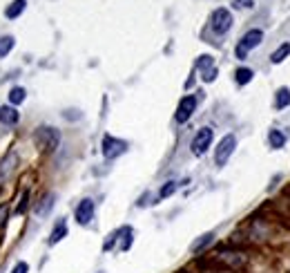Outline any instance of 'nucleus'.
<instances>
[{
	"label": "nucleus",
	"mask_w": 290,
	"mask_h": 273,
	"mask_svg": "<svg viewBox=\"0 0 290 273\" xmlns=\"http://www.w3.org/2000/svg\"><path fill=\"white\" fill-rule=\"evenodd\" d=\"M58 141H60V134L54 128H38L34 132V144L43 152H54L58 148Z\"/></svg>",
	"instance_id": "nucleus-1"
},
{
	"label": "nucleus",
	"mask_w": 290,
	"mask_h": 273,
	"mask_svg": "<svg viewBox=\"0 0 290 273\" xmlns=\"http://www.w3.org/2000/svg\"><path fill=\"white\" fill-rule=\"evenodd\" d=\"M11 50H14V38H11V36H2V38H0V58L7 56Z\"/></svg>",
	"instance_id": "nucleus-18"
},
{
	"label": "nucleus",
	"mask_w": 290,
	"mask_h": 273,
	"mask_svg": "<svg viewBox=\"0 0 290 273\" xmlns=\"http://www.w3.org/2000/svg\"><path fill=\"white\" fill-rule=\"evenodd\" d=\"M268 141H270V146H273V148H281V146L286 144V137L279 132V130H270Z\"/></svg>",
	"instance_id": "nucleus-15"
},
{
	"label": "nucleus",
	"mask_w": 290,
	"mask_h": 273,
	"mask_svg": "<svg viewBox=\"0 0 290 273\" xmlns=\"http://www.w3.org/2000/svg\"><path fill=\"white\" fill-rule=\"evenodd\" d=\"M205 273H230V271H205Z\"/></svg>",
	"instance_id": "nucleus-28"
},
{
	"label": "nucleus",
	"mask_w": 290,
	"mask_h": 273,
	"mask_svg": "<svg viewBox=\"0 0 290 273\" xmlns=\"http://www.w3.org/2000/svg\"><path fill=\"white\" fill-rule=\"evenodd\" d=\"M94 218V201L92 200H83L76 206V222L78 224H89Z\"/></svg>",
	"instance_id": "nucleus-8"
},
{
	"label": "nucleus",
	"mask_w": 290,
	"mask_h": 273,
	"mask_svg": "<svg viewBox=\"0 0 290 273\" xmlns=\"http://www.w3.org/2000/svg\"><path fill=\"white\" fill-rule=\"evenodd\" d=\"M210 25H212V29L217 34H225L228 29L232 27V14L228 9H223V7H221V9H217L212 14V18H210Z\"/></svg>",
	"instance_id": "nucleus-3"
},
{
	"label": "nucleus",
	"mask_w": 290,
	"mask_h": 273,
	"mask_svg": "<svg viewBox=\"0 0 290 273\" xmlns=\"http://www.w3.org/2000/svg\"><path fill=\"white\" fill-rule=\"evenodd\" d=\"M288 54H290V45L286 43V45H281V47H279V50H277V52H274L273 56H270V61H273L274 65H277V63H281V61H284V58H286V56H288Z\"/></svg>",
	"instance_id": "nucleus-17"
},
{
	"label": "nucleus",
	"mask_w": 290,
	"mask_h": 273,
	"mask_svg": "<svg viewBox=\"0 0 290 273\" xmlns=\"http://www.w3.org/2000/svg\"><path fill=\"white\" fill-rule=\"evenodd\" d=\"M127 148L125 141H120V139H114V137H105L103 139V155L105 159H114V157L123 155Z\"/></svg>",
	"instance_id": "nucleus-5"
},
{
	"label": "nucleus",
	"mask_w": 290,
	"mask_h": 273,
	"mask_svg": "<svg viewBox=\"0 0 290 273\" xmlns=\"http://www.w3.org/2000/svg\"><path fill=\"white\" fill-rule=\"evenodd\" d=\"M255 0H235V7H252Z\"/></svg>",
	"instance_id": "nucleus-25"
},
{
	"label": "nucleus",
	"mask_w": 290,
	"mask_h": 273,
	"mask_svg": "<svg viewBox=\"0 0 290 273\" xmlns=\"http://www.w3.org/2000/svg\"><path fill=\"white\" fill-rule=\"evenodd\" d=\"M9 101L14 103V106L22 103V101H25V90H22V88H14V90L9 92Z\"/></svg>",
	"instance_id": "nucleus-19"
},
{
	"label": "nucleus",
	"mask_w": 290,
	"mask_h": 273,
	"mask_svg": "<svg viewBox=\"0 0 290 273\" xmlns=\"http://www.w3.org/2000/svg\"><path fill=\"white\" fill-rule=\"evenodd\" d=\"M197 67H199V70H203V74L208 72V70H212V67H214L212 56H201V58H199V63H197Z\"/></svg>",
	"instance_id": "nucleus-20"
},
{
	"label": "nucleus",
	"mask_w": 290,
	"mask_h": 273,
	"mask_svg": "<svg viewBox=\"0 0 290 273\" xmlns=\"http://www.w3.org/2000/svg\"><path fill=\"white\" fill-rule=\"evenodd\" d=\"M235 76H237V83L239 85H246V83H250L252 81V70H248V67H239Z\"/></svg>",
	"instance_id": "nucleus-14"
},
{
	"label": "nucleus",
	"mask_w": 290,
	"mask_h": 273,
	"mask_svg": "<svg viewBox=\"0 0 290 273\" xmlns=\"http://www.w3.org/2000/svg\"><path fill=\"white\" fill-rule=\"evenodd\" d=\"M25 208H27V193L22 195V204H20V206H18V213H22V211H25Z\"/></svg>",
	"instance_id": "nucleus-27"
},
{
	"label": "nucleus",
	"mask_w": 290,
	"mask_h": 273,
	"mask_svg": "<svg viewBox=\"0 0 290 273\" xmlns=\"http://www.w3.org/2000/svg\"><path fill=\"white\" fill-rule=\"evenodd\" d=\"M65 235H67V224L60 219V222L56 224V229L51 231V235H50V244H58V242L63 240Z\"/></svg>",
	"instance_id": "nucleus-11"
},
{
	"label": "nucleus",
	"mask_w": 290,
	"mask_h": 273,
	"mask_svg": "<svg viewBox=\"0 0 290 273\" xmlns=\"http://www.w3.org/2000/svg\"><path fill=\"white\" fill-rule=\"evenodd\" d=\"M123 233H125V240H123V244H120V249L123 251H127L132 244V229H123Z\"/></svg>",
	"instance_id": "nucleus-22"
},
{
	"label": "nucleus",
	"mask_w": 290,
	"mask_h": 273,
	"mask_svg": "<svg viewBox=\"0 0 290 273\" xmlns=\"http://www.w3.org/2000/svg\"><path fill=\"white\" fill-rule=\"evenodd\" d=\"M212 240H214V233H205V235H201V237H199V240L194 242V244H192V251L199 253L201 249H205L208 244H212Z\"/></svg>",
	"instance_id": "nucleus-12"
},
{
	"label": "nucleus",
	"mask_w": 290,
	"mask_h": 273,
	"mask_svg": "<svg viewBox=\"0 0 290 273\" xmlns=\"http://www.w3.org/2000/svg\"><path fill=\"white\" fill-rule=\"evenodd\" d=\"M174 190H176V184H174V182H168V184H165L163 188H161L159 197H161V200H165V197H170L172 193H174Z\"/></svg>",
	"instance_id": "nucleus-21"
},
{
	"label": "nucleus",
	"mask_w": 290,
	"mask_h": 273,
	"mask_svg": "<svg viewBox=\"0 0 290 273\" xmlns=\"http://www.w3.org/2000/svg\"><path fill=\"white\" fill-rule=\"evenodd\" d=\"M263 40V32L261 29H250V32L243 34V38H241V47H246V50H252V47H257L259 43Z\"/></svg>",
	"instance_id": "nucleus-9"
},
{
	"label": "nucleus",
	"mask_w": 290,
	"mask_h": 273,
	"mask_svg": "<svg viewBox=\"0 0 290 273\" xmlns=\"http://www.w3.org/2000/svg\"><path fill=\"white\" fill-rule=\"evenodd\" d=\"M18 121V112L16 108H0V123H5V126H14Z\"/></svg>",
	"instance_id": "nucleus-10"
},
{
	"label": "nucleus",
	"mask_w": 290,
	"mask_h": 273,
	"mask_svg": "<svg viewBox=\"0 0 290 273\" xmlns=\"http://www.w3.org/2000/svg\"><path fill=\"white\" fill-rule=\"evenodd\" d=\"M51 204H54V197H47V200H45V206H43V204H40V206H38V215H43V213H47V211H50V208H51Z\"/></svg>",
	"instance_id": "nucleus-23"
},
{
	"label": "nucleus",
	"mask_w": 290,
	"mask_h": 273,
	"mask_svg": "<svg viewBox=\"0 0 290 273\" xmlns=\"http://www.w3.org/2000/svg\"><path fill=\"white\" fill-rule=\"evenodd\" d=\"M27 271H29L27 262H18L16 267H14V271H11V273H27Z\"/></svg>",
	"instance_id": "nucleus-24"
},
{
	"label": "nucleus",
	"mask_w": 290,
	"mask_h": 273,
	"mask_svg": "<svg viewBox=\"0 0 290 273\" xmlns=\"http://www.w3.org/2000/svg\"><path fill=\"white\" fill-rule=\"evenodd\" d=\"M235 146H237L235 134H225L223 139L219 141L217 152H214V162H217V166H223V164L230 159V155L235 152Z\"/></svg>",
	"instance_id": "nucleus-2"
},
{
	"label": "nucleus",
	"mask_w": 290,
	"mask_h": 273,
	"mask_svg": "<svg viewBox=\"0 0 290 273\" xmlns=\"http://www.w3.org/2000/svg\"><path fill=\"white\" fill-rule=\"evenodd\" d=\"M212 128H201L197 134H194V139H192V152L194 155H203V152L210 148V144H212Z\"/></svg>",
	"instance_id": "nucleus-4"
},
{
	"label": "nucleus",
	"mask_w": 290,
	"mask_h": 273,
	"mask_svg": "<svg viewBox=\"0 0 290 273\" xmlns=\"http://www.w3.org/2000/svg\"><path fill=\"white\" fill-rule=\"evenodd\" d=\"M194 108H197V99H194V96H183V99H181V103H179V108H176V121L186 123L188 119L192 117Z\"/></svg>",
	"instance_id": "nucleus-6"
},
{
	"label": "nucleus",
	"mask_w": 290,
	"mask_h": 273,
	"mask_svg": "<svg viewBox=\"0 0 290 273\" xmlns=\"http://www.w3.org/2000/svg\"><path fill=\"white\" fill-rule=\"evenodd\" d=\"M22 9H25V0H14V2L7 7V18H18Z\"/></svg>",
	"instance_id": "nucleus-13"
},
{
	"label": "nucleus",
	"mask_w": 290,
	"mask_h": 273,
	"mask_svg": "<svg viewBox=\"0 0 290 273\" xmlns=\"http://www.w3.org/2000/svg\"><path fill=\"white\" fill-rule=\"evenodd\" d=\"M219 262H223V264H228L230 269H239V267H243V264L248 262V257L243 255V253H235V251H223V253H219V257H217Z\"/></svg>",
	"instance_id": "nucleus-7"
},
{
	"label": "nucleus",
	"mask_w": 290,
	"mask_h": 273,
	"mask_svg": "<svg viewBox=\"0 0 290 273\" xmlns=\"http://www.w3.org/2000/svg\"><path fill=\"white\" fill-rule=\"evenodd\" d=\"M237 56H239V58H246V56H248V50L239 45V47H237Z\"/></svg>",
	"instance_id": "nucleus-26"
},
{
	"label": "nucleus",
	"mask_w": 290,
	"mask_h": 273,
	"mask_svg": "<svg viewBox=\"0 0 290 273\" xmlns=\"http://www.w3.org/2000/svg\"><path fill=\"white\" fill-rule=\"evenodd\" d=\"M288 106H290V90L281 88L277 92V108H288Z\"/></svg>",
	"instance_id": "nucleus-16"
}]
</instances>
